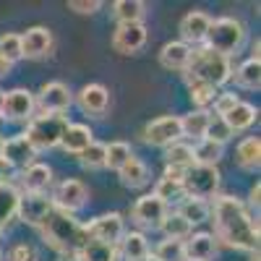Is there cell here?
I'll return each mask as SVG.
<instances>
[{"instance_id":"6da1fadb","label":"cell","mask_w":261,"mask_h":261,"mask_svg":"<svg viewBox=\"0 0 261 261\" xmlns=\"http://www.w3.org/2000/svg\"><path fill=\"white\" fill-rule=\"evenodd\" d=\"M214 241L238 251H258V220L248 214L246 204L235 196H214Z\"/></svg>"},{"instance_id":"7a4b0ae2","label":"cell","mask_w":261,"mask_h":261,"mask_svg":"<svg viewBox=\"0 0 261 261\" xmlns=\"http://www.w3.org/2000/svg\"><path fill=\"white\" fill-rule=\"evenodd\" d=\"M39 232H42V241H45L53 251H58L60 256H65V253L76 256L86 246V241H89V235H86V225L79 222L73 214L60 212L55 206L45 217V222L39 225Z\"/></svg>"},{"instance_id":"3957f363","label":"cell","mask_w":261,"mask_h":261,"mask_svg":"<svg viewBox=\"0 0 261 261\" xmlns=\"http://www.w3.org/2000/svg\"><path fill=\"white\" fill-rule=\"evenodd\" d=\"M183 79H186L188 86L191 84H206V86L220 89L222 84H227L232 79L230 58L217 55V53L206 50L204 45L201 47H193L191 60H188V68L183 71Z\"/></svg>"},{"instance_id":"277c9868","label":"cell","mask_w":261,"mask_h":261,"mask_svg":"<svg viewBox=\"0 0 261 261\" xmlns=\"http://www.w3.org/2000/svg\"><path fill=\"white\" fill-rule=\"evenodd\" d=\"M243 42H246V27L232 16H222V18H212L209 32L204 37V47L217 55L230 58L243 47Z\"/></svg>"},{"instance_id":"5b68a950","label":"cell","mask_w":261,"mask_h":261,"mask_svg":"<svg viewBox=\"0 0 261 261\" xmlns=\"http://www.w3.org/2000/svg\"><path fill=\"white\" fill-rule=\"evenodd\" d=\"M68 128V118L65 115H34L27 125V134L24 139L34 146V151H47L55 149Z\"/></svg>"},{"instance_id":"8992f818","label":"cell","mask_w":261,"mask_h":261,"mask_svg":"<svg viewBox=\"0 0 261 261\" xmlns=\"http://www.w3.org/2000/svg\"><path fill=\"white\" fill-rule=\"evenodd\" d=\"M220 180H222V175L217 167L191 165V167H186V175H183V193H186V199L209 201L220 191Z\"/></svg>"},{"instance_id":"52a82bcc","label":"cell","mask_w":261,"mask_h":261,"mask_svg":"<svg viewBox=\"0 0 261 261\" xmlns=\"http://www.w3.org/2000/svg\"><path fill=\"white\" fill-rule=\"evenodd\" d=\"M167 212H170V206L165 201H160L154 193H146L141 199H136L134 209H130V222L141 230H160Z\"/></svg>"},{"instance_id":"ba28073f","label":"cell","mask_w":261,"mask_h":261,"mask_svg":"<svg viewBox=\"0 0 261 261\" xmlns=\"http://www.w3.org/2000/svg\"><path fill=\"white\" fill-rule=\"evenodd\" d=\"M34 105L42 115H63L73 105V94L63 81H47L34 97Z\"/></svg>"},{"instance_id":"9c48e42d","label":"cell","mask_w":261,"mask_h":261,"mask_svg":"<svg viewBox=\"0 0 261 261\" xmlns=\"http://www.w3.org/2000/svg\"><path fill=\"white\" fill-rule=\"evenodd\" d=\"M123 232H125V220L118 212L99 214L92 222H86V235H89V241H99V243H107V246H118Z\"/></svg>"},{"instance_id":"30bf717a","label":"cell","mask_w":261,"mask_h":261,"mask_svg":"<svg viewBox=\"0 0 261 261\" xmlns=\"http://www.w3.org/2000/svg\"><path fill=\"white\" fill-rule=\"evenodd\" d=\"M53 206L60 209V212H68V214H76L79 209L86 206L89 201V191L81 180H73V178H65L63 183H58L55 193H53Z\"/></svg>"},{"instance_id":"8fae6325","label":"cell","mask_w":261,"mask_h":261,"mask_svg":"<svg viewBox=\"0 0 261 261\" xmlns=\"http://www.w3.org/2000/svg\"><path fill=\"white\" fill-rule=\"evenodd\" d=\"M183 134H180V118L178 115H162V118H154L146 128H144V141L149 146H162L167 149L170 144L180 141Z\"/></svg>"},{"instance_id":"7c38bea8","label":"cell","mask_w":261,"mask_h":261,"mask_svg":"<svg viewBox=\"0 0 261 261\" xmlns=\"http://www.w3.org/2000/svg\"><path fill=\"white\" fill-rule=\"evenodd\" d=\"M34 94L29 89H11L6 92V99H3V110H0V115H3L6 120L11 123H29L34 118Z\"/></svg>"},{"instance_id":"4fadbf2b","label":"cell","mask_w":261,"mask_h":261,"mask_svg":"<svg viewBox=\"0 0 261 261\" xmlns=\"http://www.w3.org/2000/svg\"><path fill=\"white\" fill-rule=\"evenodd\" d=\"M50 212H53V201H50L47 193H21L18 196L16 217L21 222H27L32 227H39Z\"/></svg>"},{"instance_id":"5bb4252c","label":"cell","mask_w":261,"mask_h":261,"mask_svg":"<svg viewBox=\"0 0 261 261\" xmlns=\"http://www.w3.org/2000/svg\"><path fill=\"white\" fill-rule=\"evenodd\" d=\"M149 39V32L141 24H118L115 32H113V50L120 53V55H134L139 53Z\"/></svg>"},{"instance_id":"9a60e30c","label":"cell","mask_w":261,"mask_h":261,"mask_svg":"<svg viewBox=\"0 0 261 261\" xmlns=\"http://www.w3.org/2000/svg\"><path fill=\"white\" fill-rule=\"evenodd\" d=\"M53 53V32L47 27H32L21 34V58L42 60Z\"/></svg>"},{"instance_id":"2e32d148","label":"cell","mask_w":261,"mask_h":261,"mask_svg":"<svg viewBox=\"0 0 261 261\" xmlns=\"http://www.w3.org/2000/svg\"><path fill=\"white\" fill-rule=\"evenodd\" d=\"M34 162H37V151L24 139V134L3 141V167H11V170H18L21 172V170H27Z\"/></svg>"},{"instance_id":"e0dca14e","label":"cell","mask_w":261,"mask_h":261,"mask_svg":"<svg viewBox=\"0 0 261 261\" xmlns=\"http://www.w3.org/2000/svg\"><path fill=\"white\" fill-rule=\"evenodd\" d=\"M76 105L81 107V113L102 118L107 113V107H110V92H107L102 84H86L76 94Z\"/></svg>"},{"instance_id":"ac0fdd59","label":"cell","mask_w":261,"mask_h":261,"mask_svg":"<svg viewBox=\"0 0 261 261\" xmlns=\"http://www.w3.org/2000/svg\"><path fill=\"white\" fill-rule=\"evenodd\" d=\"M209 24H212V16L204 13V11H191L183 16L180 21V42H186L188 47H196V45H204V37L209 32Z\"/></svg>"},{"instance_id":"d6986e66","label":"cell","mask_w":261,"mask_h":261,"mask_svg":"<svg viewBox=\"0 0 261 261\" xmlns=\"http://www.w3.org/2000/svg\"><path fill=\"white\" fill-rule=\"evenodd\" d=\"M18 183L24 188V193H47V188L53 186V167L34 162L27 170H21Z\"/></svg>"},{"instance_id":"ffe728a7","label":"cell","mask_w":261,"mask_h":261,"mask_svg":"<svg viewBox=\"0 0 261 261\" xmlns=\"http://www.w3.org/2000/svg\"><path fill=\"white\" fill-rule=\"evenodd\" d=\"M186 261H212L217 256V241L212 232H191L183 241Z\"/></svg>"},{"instance_id":"44dd1931","label":"cell","mask_w":261,"mask_h":261,"mask_svg":"<svg viewBox=\"0 0 261 261\" xmlns=\"http://www.w3.org/2000/svg\"><path fill=\"white\" fill-rule=\"evenodd\" d=\"M191 53H193V47H188L186 42H180V39H175V42H167V45L160 50V65H162L165 71L183 73V71L188 68Z\"/></svg>"},{"instance_id":"7402d4cb","label":"cell","mask_w":261,"mask_h":261,"mask_svg":"<svg viewBox=\"0 0 261 261\" xmlns=\"http://www.w3.org/2000/svg\"><path fill=\"white\" fill-rule=\"evenodd\" d=\"M92 141H94V134L86 123H68V128H65V134H63L58 146L63 151H68V154H81Z\"/></svg>"},{"instance_id":"603a6c76","label":"cell","mask_w":261,"mask_h":261,"mask_svg":"<svg viewBox=\"0 0 261 261\" xmlns=\"http://www.w3.org/2000/svg\"><path fill=\"white\" fill-rule=\"evenodd\" d=\"M212 110H191L188 115L180 118V134L186 139H193V141H201L206 136V128L212 123Z\"/></svg>"},{"instance_id":"cb8c5ba5","label":"cell","mask_w":261,"mask_h":261,"mask_svg":"<svg viewBox=\"0 0 261 261\" xmlns=\"http://www.w3.org/2000/svg\"><path fill=\"white\" fill-rule=\"evenodd\" d=\"M118 175H120V183H123L125 188H144V186H149V180H151L149 167H146L136 154L118 170Z\"/></svg>"},{"instance_id":"d4e9b609","label":"cell","mask_w":261,"mask_h":261,"mask_svg":"<svg viewBox=\"0 0 261 261\" xmlns=\"http://www.w3.org/2000/svg\"><path fill=\"white\" fill-rule=\"evenodd\" d=\"M256 118H258V110H256L251 102H238L222 120L232 130V136H235V134H241V130H248L256 123Z\"/></svg>"},{"instance_id":"484cf974","label":"cell","mask_w":261,"mask_h":261,"mask_svg":"<svg viewBox=\"0 0 261 261\" xmlns=\"http://www.w3.org/2000/svg\"><path fill=\"white\" fill-rule=\"evenodd\" d=\"M118 256L123 261H136V258H144L149 253V241L144 232H123V238L118 241Z\"/></svg>"},{"instance_id":"4316f807","label":"cell","mask_w":261,"mask_h":261,"mask_svg":"<svg viewBox=\"0 0 261 261\" xmlns=\"http://www.w3.org/2000/svg\"><path fill=\"white\" fill-rule=\"evenodd\" d=\"M235 160L243 170H251V172L258 170V165H261V141H258V136H246L241 144H238Z\"/></svg>"},{"instance_id":"83f0119b","label":"cell","mask_w":261,"mask_h":261,"mask_svg":"<svg viewBox=\"0 0 261 261\" xmlns=\"http://www.w3.org/2000/svg\"><path fill=\"white\" fill-rule=\"evenodd\" d=\"M146 16V3L141 0H118L113 3V18L118 24H141Z\"/></svg>"},{"instance_id":"f1b7e54d","label":"cell","mask_w":261,"mask_h":261,"mask_svg":"<svg viewBox=\"0 0 261 261\" xmlns=\"http://www.w3.org/2000/svg\"><path fill=\"white\" fill-rule=\"evenodd\" d=\"M18 188L6 180V178H0V227H6L13 217H16V206H18Z\"/></svg>"},{"instance_id":"f546056e","label":"cell","mask_w":261,"mask_h":261,"mask_svg":"<svg viewBox=\"0 0 261 261\" xmlns=\"http://www.w3.org/2000/svg\"><path fill=\"white\" fill-rule=\"evenodd\" d=\"M235 84L241 89H258L261 86V60L258 58H248L246 63L238 65V71L232 73Z\"/></svg>"},{"instance_id":"4dcf8cb0","label":"cell","mask_w":261,"mask_h":261,"mask_svg":"<svg viewBox=\"0 0 261 261\" xmlns=\"http://www.w3.org/2000/svg\"><path fill=\"white\" fill-rule=\"evenodd\" d=\"M178 214L193 227V225L206 222L209 217H212V204H209V201H201V199H183Z\"/></svg>"},{"instance_id":"1f68e13d","label":"cell","mask_w":261,"mask_h":261,"mask_svg":"<svg viewBox=\"0 0 261 261\" xmlns=\"http://www.w3.org/2000/svg\"><path fill=\"white\" fill-rule=\"evenodd\" d=\"M222 149L220 144H214L209 139H201V141H196L191 146L193 151V165H209V167H217V162L222 160Z\"/></svg>"},{"instance_id":"d6a6232c","label":"cell","mask_w":261,"mask_h":261,"mask_svg":"<svg viewBox=\"0 0 261 261\" xmlns=\"http://www.w3.org/2000/svg\"><path fill=\"white\" fill-rule=\"evenodd\" d=\"M160 230L165 232L167 241H180V243L186 241V238H191V232H193V227L183 220L178 212H167V217L162 220Z\"/></svg>"},{"instance_id":"836d02e7","label":"cell","mask_w":261,"mask_h":261,"mask_svg":"<svg viewBox=\"0 0 261 261\" xmlns=\"http://www.w3.org/2000/svg\"><path fill=\"white\" fill-rule=\"evenodd\" d=\"M76 256L79 261H118V248L99 241H86V246Z\"/></svg>"},{"instance_id":"e575fe53","label":"cell","mask_w":261,"mask_h":261,"mask_svg":"<svg viewBox=\"0 0 261 261\" xmlns=\"http://www.w3.org/2000/svg\"><path fill=\"white\" fill-rule=\"evenodd\" d=\"M165 165L167 167H191L193 165V151H191V144H183V141H175L165 149Z\"/></svg>"},{"instance_id":"d590c367","label":"cell","mask_w":261,"mask_h":261,"mask_svg":"<svg viewBox=\"0 0 261 261\" xmlns=\"http://www.w3.org/2000/svg\"><path fill=\"white\" fill-rule=\"evenodd\" d=\"M105 157H107V144H99V141H92L79 154L81 167H86V170H102L105 167Z\"/></svg>"},{"instance_id":"8d00e7d4","label":"cell","mask_w":261,"mask_h":261,"mask_svg":"<svg viewBox=\"0 0 261 261\" xmlns=\"http://www.w3.org/2000/svg\"><path fill=\"white\" fill-rule=\"evenodd\" d=\"M130 157H134V151H130V146L125 141H113V144H107V157H105V167H110V170H120Z\"/></svg>"},{"instance_id":"74e56055","label":"cell","mask_w":261,"mask_h":261,"mask_svg":"<svg viewBox=\"0 0 261 261\" xmlns=\"http://www.w3.org/2000/svg\"><path fill=\"white\" fill-rule=\"evenodd\" d=\"M151 193H154L160 201H165L167 206H170V204H180V201L186 199L183 186H180V183H172V180H165V178L157 180V186H154V191H151Z\"/></svg>"},{"instance_id":"f35d334b","label":"cell","mask_w":261,"mask_h":261,"mask_svg":"<svg viewBox=\"0 0 261 261\" xmlns=\"http://www.w3.org/2000/svg\"><path fill=\"white\" fill-rule=\"evenodd\" d=\"M217 94H220V92H217L214 86H206V84H191L188 86V97L196 105V110H209Z\"/></svg>"},{"instance_id":"ab89813d","label":"cell","mask_w":261,"mask_h":261,"mask_svg":"<svg viewBox=\"0 0 261 261\" xmlns=\"http://www.w3.org/2000/svg\"><path fill=\"white\" fill-rule=\"evenodd\" d=\"M154 256L157 261H186V251H183V243L180 241H165L162 243H157V248H154Z\"/></svg>"},{"instance_id":"60d3db41","label":"cell","mask_w":261,"mask_h":261,"mask_svg":"<svg viewBox=\"0 0 261 261\" xmlns=\"http://www.w3.org/2000/svg\"><path fill=\"white\" fill-rule=\"evenodd\" d=\"M0 55H3L11 65L16 60H21V34H13V32L0 34Z\"/></svg>"},{"instance_id":"b9f144b4","label":"cell","mask_w":261,"mask_h":261,"mask_svg":"<svg viewBox=\"0 0 261 261\" xmlns=\"http://www.w3.org/2000/svg\"><path fill=\"white\" fill-rule=\"evenodd\" d=\"M204 139H209V141H214V144L225 146V144L232 139V130L225 125L222 118H212V123H209V128H206V136H204Z\"/></svg>"},{"instance_id":"7bdbcfd3","label":"cell","mask_w":261,"mask_h":261,"mask_svg":"<svg viewBox=\"0 0 261 261\" xmlns=\"http://www.w3.org/2000/svg\"><path fill=\"white\" fill-rule=\"evenodd\" d=\"M238 102H241V99H238V94L235 92H222V94H217L214 97V102H212V115H217V118H225L230 110H232V107L238 105Z\"/></svg>"},{"instance_id":"ee69618b","label":"cell","mask_w":261,"mask_h":261,"mask_svg":"<svg viewBox=\"0 0 261 261\" xmlns=\"http://www.w3.org/2000/svg\"><path fill=\"white\" fill-rule=\"evenodd\" d=\"M8 261H39V253L32 243H16L8 251Z\"/></svg>"},{"instance_id":"f6af8a7d","label":"cell","mask_w":261,"mask_h":261,"mask_svg":"<svg viewBox=\"0 0 261 261\" xmlns=\"http://www.w3.org/2000/svg\"><path fill=\"white\" fill-rule=\"evenodd\" d=\"M68 8L76 11V13H97L102 8V3L99 0H71Z\"/></svg>"},{"instance_id":"bcb514c9","label":"cell","mask_w":261,"mask_h":261,"mask_svg":"<svg viewBox=\"0 0 261 261\" xmlns=\"http://www.w3.org/2000/svg\"><path fill=\"white\" fill-rule=\"evenodd\" d=\"M183 175H186V167H165V172H162L165 180L180 183V186H183Z\"/></svg>"},{"instance_id":"7dc6e473","label":"cell","mask_w":261,"mask_h":261,"mask_svg":"<svg viewBox=\"0 0 261 261\" xmlns=\"http://www.w3.org/2000/svg\"><path fill=\"white\" fill-rule=\"evenodd\" d=\"M258 196H261V183H256V186L251 188V196H248V204H251V209H256V212H258V204H261Z\"/></svg>"},{"instance_id":"c3c4849f","label":"cell","mask_w":261,"mask_h":261,"mask_svg":"<svg viewBox=\"0 0 261 261\" xmlns=\"http://www.w3.org/2000/svg\"><path fill=\"white\" fill-rule=\"evenodd\" d=\"M11 68H13V65H11V63L3 58V55H0V79H6V76L11 73Z\"/></svg>"},{"instance_id":"681fc988","label":"cell","mask_w":261,"mask_h":261,"mask_svg":"<svg viewBox=\"0 0 261 261\" xmlns=\"http://www.w3.org/2000/svg\"><path fill=\"white\" fill-rule=\"evenodd\" d=\"M58 261H79V256H73V253H65V256H60Z\"/></svg>"},{"instance_id":"f907efd6","label":"cell","mask_w":261,"mask_h":261,"mask_svg":"<svg viewBox=\"0 0 261 261\" xmlns=\"http://www.w3.org/2000/svg\"><path fill=\"white\" fill-rule=\"evenodd\" d=\"M3 141L6 139H0V167H3Z\"/></svg>"},{"instance_id":"816d5d0a","label":"cell","mask_w":261,"mask_h":261,"mask_svg":"<svg viewBox=\"0 0 261 261\" xmlns=\"http://www.w3.org/2000/svg\"><path fill=\"white\" fill-rule=\"evenodd\" d=\"M136 261H157V258H154V256H151V253H146L144 258H136Z\"/></svg>"},{"instance_id":"f5cc1de1","label":"cell","mask_w":261,"mask_h":261,"mask_svg":"<svg viewBox=\"0 0 261 261\" xmlns=\"http://www.w3.org/2000/svg\"><path fill=\"white\" fill-rule=\"evenodd\" d=\"M248 261H258V251H251V258Z\"/></svg>"},{"instance_id":"db71d44e","label":"cell","mask_w":261,"mask_h":261,"mask_svg":"<svg viewBox=\"0 0 261 261\" xmlns=\"http://www.w3.org/2000/svg\"><path fill=\"white\" fill-rule=\"evenodd\" d=\"M3 99H6V92H0V110H3Z\"/></svg>"},{"instance_id":"11a10c76","label":"cell","mask_w":261,"mask_h":261,"mask_svg":"<svg viewBox=\"0 0 261 261\" xmlns=\"http://www.w3.org/2000/svg\"><path fill=\"white\" fill-rule=\"evenodd\" d=\"M0 241H3V227H0Z\"/></svg>"},{"instance_id":"9f6ffc18","label":"cell","mask_w":261,"mask_h":261,"mask_svg":"<svg viewBox=\"0 0 261 261\" xmlns=\"http://www.w3.org/2000/svg\"><path fill=\"white\" fill-rule=\"evenodd\" d=\"M0 261H3V253H0Z\"/></svg>"}]
</instances>
